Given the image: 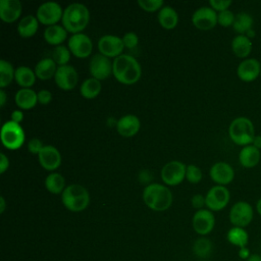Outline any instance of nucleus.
I'll use <instances>...</instances> for the list:
<instances>
[{"label": "nucleus", "instance_id": "nucleus-1", "mask_svg": "<svg viewBox=\"0 0 261 261\" xmlns=\"http://www.w3.org/2000/svg\"><path fill=\"white\" fill-rule=\"evenodd\" d=\"M112 73L119 83L133 85L140 80L142 68L135 57L128 54H121L114 58L112 62Z\"/></svg>", "mask_w": 261, "mask_h": 261}, {"label": "nucleus", "instance_id": "nucleus-2", "mask_svg": "<svg viewBox=\"0 0 261 261\" xmlns=\"http://www.w3.org/2000/svg\"><path fill=\"white\" fill-rule=\"evenodd\" d=\"M62 25L67 32L77 34L82 32L90 21V11L82 3H71L63 11Z\"/></svg>", "mask_w": 261, "mask_h": 261}, {"label": "nucleus", "instance_id": "nucleus-3", "mask_svg": "<svg viewBox=\"0 0 261 261\" xmlns=\"http://www.w3.org/2000/svg\"><path fill=\"white\" fill-rule=\"evenodd\" d=\"M143 200L150 209L164 211L168 209L172 203V193L167 187L155 182L148 185L144 189Z\"/></svg>", "mask_w": 261, "mask_h": 261}, {"label": "nucleus", "instance_id": "nucleus-4", "mask_svg": "<svg viewBox=\"0 0 261 261\" xmlns=\"http://www.w3.org/2000/svg\"><path fill=\"white\" fill-rule=\"evenodd\" d=\"M228 135L234 144L243 147L251 145L256 136L252 120L245 116H239L230 122Z\"/></svg>", "mask_w": 261, "mask_h": 261}, {"label": "nucleus", "instance_id": "nucleus-5", "mask_svg": "<svg viewBox=\"0 0 261 261\" xmlns=\"http://www.w3.org/2000/svg\"><path fill=\"white\" fill-rule=\"evenodd\" d=\"M61 200L65 208L72 212H80L88 207L90 203V194L85 187L79 184H73L64 189L61 195Z\"/></svg>", "mask_w": 261, "mask_h": 261}, {"label": "nucleus", "instance_id": "nucleus-6", "mask_svg": "<svg viewBox=\"0 0 261 261\" xmlns=\"http://www.w3.org/2000/svg\"><path fill=\"white\" fill-rule=\"evenodd\" d=\"M24 132L19 123L12 120L6 121L1 127L2 144L9 150H16L24 142Z\"/></svg>", "mask_w": 261, "mask_h": 261}, {"label": "nucleus", "instance_id": "nucleus-7", "mask_svg": "<svg viewBox=\"0 0 261 261\" xmlns=\"http://www.w3.org/2000/svg\"><path fill=\"white\" fill-rule=\"evenodd\" d=\"M228 216L232 226L245 228L253 220L254 209L247 201H238L231 206Z\"/></svg>", "mask_w": 261, "mask_h": 261}, {"label": "nucleus", "instance_id": "nucleus-8", "mask_svg": "<svg viewBox=\"0 0 261 261\" xmlns=\"http://www.w3.org/2000/svg\"><path fill=\"white\" fill-rule=\"evenodd\" d=\"M230 199V194L225 186L216 185L209 189L205 196L206 206L211 211H220L226 207Z\"/></svg>", "mask_w": 261, "mask_h": 261}, {"label": "nucleus", "instance_id": "nucleus-9", "mask_svg": "<svg viewBox=\"0 0 261 261\" xmlns=\"http://www.w3.org/2000/svg\"><path fill=\"white\" fill-rule=\"evenodd\" d=\"M186 172L187 166L181 161L172 160L162 167L161 178L166 185L176 186L185 179Z\"/></svg>", "mask_w": 261, "mask_h": 261}, {"label": "nucleus", "instance_id": "nucleus-10", "mask_svg": "<svg viewBox=\"0 0 261 261\" xmlns=\"http://www.w3.org/2000/svg\"><path fill=\"white\" fill-rule=\"evenodd\" d=\"M63 11L60 6L55 1H48L41 4L37 9V18L38 20L46 25H53L62 18Z\"/></svg>", "mask_w": 261, "mask_h": 261}, {"label": "nucleus", "instance_id": "nucleus-11", "mask_svg": "<svg viewBox=\"0 0 261 261\" xmlns=\"http://www.w3.org/2000/svg\"><path fill=\"white\" fill-rule=\"evenodd\" d=\"M68 49L77 58L88 57L93 49L90 37L84 33L72 34L68 40Z\"/></svg>", "mask_w": 261, "mask_h": 261}, {"label": "nucleus", "instance_id": "nucleus-12", "mask_svg": "<svg viewBox=\"0 0 261 261\" xmlns=\"http://www.w3.org/2000/svg\"><path fill=\"white\" fill-rule=\"evenodd\" d=\"M192 22L200 30H210L217 24V13L210 6H202L193 13Z\"/></svg>", "mask_w": 261, "mask_h": 261}, {"label": "nucleus", "instance_id": "nucleus-13", "mask_svg": "<svg viewBox=\"0 0 261 261\" xmlns=\"http://www.w3.org/2000/svg\"><path fill=\"white\" fill-rule=\"evenodd\" d=\"M124 48L122 39L114 35H104L98 41L100 53L106 57H117L121 55Z\"/></svg>", "mask_w": 261, "mask_h": 261}, {"label": "nucleus", "instance_id": "nucleus-14", "mask_svg": "<svg viewBox=\"0 0 261 261\" xmlns=\"http://www.w3.org/2000/svg\"><path fill=\"white\" fill-rule=\"evenodd\" d=\"M90 73L92 77H95L99 81L107 79L112 73V62L110 59L101 53L95 54L89 63Z\"/></svg>", "mask_w": 261, "mask_h": 261}, {"label": "nucleus", "instance_id": "nucleus-15", "mask_svg": "<svg viewBox=\"0 0 261 261\" xmlns=\"http://www.w3.org/2000/svg\"><path fill=\"white\" fill-rule=\"evenodd\" d=\"M54 79H55L56 85L60 89L69 91L76 86L79 75L73 66L66 64V65H61L57 67Z\"/></svg>", "mask_w": 261, "mask_h": 261}, {"label": "nucleus", "instance_id": "nucleus-16", "mask_svg": "<svg viewBox=\"0 0 261 261\" xmlns=\"http://www.w3.org/2000/svg\"><path fill=\"white\" fill-rule=\"evenodd\" d=\"M260 73L261 62L256 58L243 59L237 67L238 77L245 83L254 82L260 75Z\"/></svg>", "mask_w": 261, "mask_h": 261}, {"label": "nucleus", "instance_id": "nucleus-17", "mask_svg": "<svg viewBox=\"0 0 261 261\" xmlns=\"http://www.w3.org/2000/svg\"><path fill=\"white\" fill-rule=\"evenodd\" d=\"M193 227L199 234H208L215 225V217L211 210L200 209L193 216Z\"/></svg>", "mask_w": 261, "mask_h": 261}, {"label": "nucleus", "instance_id": "nucleus-18", "mask_svg": "<svg viewBox=\"0 0 261 261\" xmlns=\"http://www.w3.org/2000/svg\"><path fill=\"white\" fill-rule=\"evenodd\" d=\"M209 174L214 182L219 186H225L232 181L234 170L230 164L224 161H219L211 166Z\"/></svg>", "mask_w": 261, "mask_h": 261}, {"label": "nucleus", "instance_id": "nucleus-19", "mask_svg": "<svg viewBox=\"0 0 261 261\" xmlns=\"http://www.w3.org/2000/svg\"><path fill=\"white\" fill-rule=\"evenodd\" d=\"M38 159L41 166L47 170H55L61 164L60 152L52 145H45L38 154Z\"/></svg>", "mask_w": 261, "mask_h": 261}, {"label": "nucleus", "instance_id": "nucleus-20", "mask_svg": "<svg viewBox=\"0 0 261 261\" xmlns=\"http://www.w3.org/2000/svg\"><path fill=\"white\" fill-rule=\"evenodd\" d=\"M141 126L140 119L135 114H125L116 121V128L119 135L122 137L135 136Z\"/></svg>", "mask_w": 261, "mask_h": 261}, {"label": "nucleus", "instance_id": "nucleus-21", "mask_svg": "<svg viewBox=\"0 0 261 261\" xmlns=\"http://www.w3.org/2000/svg\"><path fill=\"white\" fill-rule=\"evenodd\" d=\"M21 13L19 0H0V17L5 22H13Z\"/></svg>", "mask_w": 261, "mask_h": 261}, {"label": "nucleus", "instance_id": "nucleus-22", "mask_svg": "<svg viewBox=\"0 0 261 261\" xmlns=\"http://www.w3.org/2000/svg\"><path fill=\"white\" fill-rule=\"evenodd\" d=\"M261 158L260 150L254 147L252 144L245 146L239 153V162L245 168L255 167Z\"/></svg>", "mask_w": 261, "mask_h": 261}, {"label": "nucleus", "instance_id": "nucleus-23", "mask_svg": "<svg viewBox=\"0 0 261 261\" xmlns=\"http://www.w3.org/2000/svg\"><path fill=\"white\" fill-rule=\"evenodd\" d=\"M252 41L246 35H237L231 41V50L233 54L239 58H248L252 52Z\"/></svg>", "mask_w": 261, "mask_h": 261}, {"label": "nucleus", "instance_id": "nucleus-24", "mask_svg": "<svg viewBox=\"0 0 261 261\" xmlns=\"http://www.w3.org/2000/svg\"><path fill=\"white\" fill-rule=\"evenodd\" d=\"M14 100L19 108L31 109L36 106L38 102V95L31 88H21L16 92Z\"/></svg>", "mask_w": 261, "mask_h": 261}, {"label": "nucleus", "instance_id": "nucleus-25", "mask_svg": "<svg viewBox=\"0 0 261 261\" xmlns=\"http://www.w3.org/2000/svg\"><path fill=\"white\" fill-rule=\"evenodd\" d=\"M57 70L56 62L50 58L46 57L38 61V63L35 66V73L36 76L40 80H49L50 77L55 75V72Z\"/></svg>", "mask_w": 261, "mask_h": 261}, {"label": "nucleus", "instance_id": "nucleus-26", "mask_svg": "<svg viewBox=\"0 0 261 261\" xmlns=\"http://www.w3.org/2000/svg\"><path fill=\"white\" fill-rule=\"evenodd\" d=\"M67 36V31L63 25L53 24L49 25L44 31V38L47 43L51 45H60Z\"/></svg>", "mask_w": 261, "mask_h": 261}, {"label": "nucleus", "instance_id": "nucleus-27", "mask_svg": "<svg viewBox=\"0 0 261 261\" xmlns=\"http://www.w3.org/2000/svg\"><path fill=\"white\" fill-rule=\"evenodd\" d=\"M38 27H39V20L37 16L29 14L23 16L19 20L17 24V32L21 37L29 38L34 36L37 33Z\"/></svg>", "mask_w": 261, "mask_h": 261}, {"label": "nucleus", "instance_id": "nucleus-28", "mask_svg": "<svg viewBox=\"0 0 261 261\" xmlns=\"http://www.w3.org/2000/svg\"><path fill=\"white\" fill-rule=\"evenodd\" d=\"M226 239L229 244L240 248L247 247L249 243V233L244 227L232 226L226 233Z\"/></svg>", "mask_w": 261, "mask_h": 261}, {"label": "nucleus", "instance_id": "nucleus-29", "mask_svg": "<svg viewBox=\"0 0 261 261\" xmlns=\"http://www.w3.org/2000/svg\"><path fill=\"white\" fill-rule=\"evenodd\" d=\"M253 23L254 19L252 15L242 11L236 14L232 29L238 35H247L253 29Z\"/></svg>", "mask_w": 261, "mask_h": 261}, {"label": "nucleus", "instance_id": "nucleus-30", "mask_svg": "<svg viewBox=\"0 0 261 261\" xmlns=\"http://www.w3.org/2000/svg\"><path fill=\"white\" fill-rule=\"evenodd\" d=\"M158 21L164 29H173L178 21V15L171 6H163L158 12Z\"/></svg>", "mask_w": 261, "mask_h": 261}, {"label": "nucleus", "instance_id": "nucleus-31", "mask_svg": "<svg viewBox=\"0 0 261 261\" xmlns=\"http://www.w3.org/2000/svg\"><path fill=\"white\" fill-rule=\"evenodd\" d=\"M14 80L22 88H30L35 84L36 73L31 67L25 65H20L15 69Z\"/></svg>", "mask_w": 261, "mask_h": 261}, {"label": "nucleus", "instance_id": "nucleus-32", "mask_svg": "<svg viewBox=\"0 0 261 261\" xmlns=\"http://www.w3.org/2000/svg\"><path fill=\"white\" fill-rule=\"evenodd\" d=\"M101 89H102V86L99 80L95 77H88L82 83L80 92L84 98L93 99L99 95V93L101 92Z\"/></svg>", "mask_w": 261, "mask_h": 261}, {"label": "nucleus", "instance_id": "nucleus-33", "mask_svg": "<svg viewBox=\"0 0 261 261\" xmlns=\"http://www.w3.org/2000/svg\"><path fill=\"white\" fill-rule=\"evenodd\" d=\"M45 187L47 191L52 194H59L64 191L65 187V178L62 174L58 172H51L46 176Z\"/></svg>", "mask_w": 261, "mask_h": 261}, {"label": "nucleus", "instance_id": "nucleus-34", "mask_svg": "<svg viewBox=\"0 0 261 261\" xmlns=\"http://www.w3.org/2000/svg\"><path fill=\"white\" fill-rule=\"evenodd\" d=\"M15 70L12 64L4 59L0 60V87L8 86L14 79Z\"/></svg>", "mask_w": 261, "mask_h": 261}, {"label": "nucleus", "instance_id": "nucleus-35", "mask_svg": "<svg viewBox=\"0 0 261 261\" xmlns=\"http://www.w3.org/2000/svg\"><path fill=\"white\" fill-rule=\"evenodd\" d=\"M213 245L210 240L206 238L198 239L193 245V252L199 258H206L212 253Z\"/></svg>", "mask_w": 261, "mask_h": 261}, {"label": "nucleus", "instance_id": "nucleus-36", "mask_svg": "<svg viewBox=\"0 0 261 261\" xmlns=\"http://www.w3.org/2000/svg\"><path fill=\"white\" fill-rule=\"evenodd\" d=\"M70 50L64 46V45H58L56 46L53 51H52V59L58 64L59 66L61 65H66L67 62L70 59Z\"/></svg>", "mask_w": 261, "mask_h": 261}, {"label": "nucleus", "instance_id": "nucleus-37", "mask_svg": "<svg viewBox=\"0 0 261 261\" xmlns=\"http://www.w3.org/2000/svg\"><path fill=\"white\" fill-rule=\"evenodd\" d=\"M234 17H236V14L229 9L220 11L217 13V23H219L221 27H224V28L232 27Z\"/></svg>", "mask_w": 261, "mask_h": 261}, {"label": "nucleus", "instance_id": "nucleus-38", "mask_svg": "<svg viewBox=\"0 0 261 261\" xmlns=\"http://www.w3.org/2000/svg\"><path fill=\"white\" fill-rule=\"evenodd\" d=\"M203 173L200 167L194 164H190L187 166V172H186V177L187 179L192 182V184H197L202 179Z\"/></svg>", "mask_w": 261, "mask_h": 261}, {"label": "nucleus", "instance_id": "nucleus-39", "mask_svg": "<svg viewBox=\"0 0 261 261\" xmlns=\"http://www.w3.org/2000/svg\"><path fill=\"white\" fill-rule=\"evenodd\" d=\"M139 6L145 11H155L157 9H161L163 5L162 0H138Z\"/></svg>", "mask_w": 261, "mask_h": 261}, {"label": "nucleus", "instance_id": "nucleus-40", "mask_svg": "<svg viewBox=\"0 0 261 261\" xmlns=\"http://www.w3.org/2000/svg\"><path fill=\"white\" fill-rule=\"evenodd\" d=\"M122 42H123L124 47H126L128 49H133V48H135L138 45L139 37H138V35L136 33L128 32V33H125L123 35Z\"/></svg>", "mask_w": 261, "mask_h": 261}, {"label": "nucleus", "instance_id": "nucleus-41", "mask_svg": "<svg viewBox=\"0 0 261 261\" xmlns=\"http://www.w3.org/2000/svg\"><path fill=\"white\" fill-rule=\"evenodd\" d=\"M231 3L232 2L230 0H210L209 1L210 7L213 8L215 11H219V12L228 9Z\"/></svg>", "mask_w": 261, "mask_h": 261}, {"label": "nucleus", "instance_id": "nucleus-42", "mask_svg": "<svg viewBox=\"0 0 261 261\" xmlns=\"http://www.w3.org/2000/svg\"><path fill=\"white\" fill-rule=\"evenodd\" d=\"M43 147H44L43 143L39 139H37V138L31 139L29 141V143H28V150L31 153H33V154H37L38 155Z\"/></svg>", "mask_w": 261, "mask_h": 261}, {"label": "nucleus", "instance_id": "nucleus-43", "mask_svg": "<svg viewBox=\"0 0 261 261\" xmlns=\"http://www.w3.org/2000/svg\"><path fill=\"white\" fill-rule=\"evenodd\" d=\"M37 95H38V102L40 104L46 105V104H48L52 100V94L48 90H45V89L40 90L37 93Z\"/></svg>", "mask_w": 261, "mask_h": 261}, {"label": "nucleus", "instance_id": "nucleus-44", "mask_svg": "<svg viewBox=\"0 0 261 261\" xmlns=\"http://www.w3.org/2000/svg\"><path fill=\"white\" fill-rule=\"evenodd\" d=\"M191 203H192V206L194 208H197V209H202V207L204 205H206V200H205V197L201 194H196L192 197V200H191Z\"/></svg>", "mask_w": 261, "mask_h": 261}, {"label": "nucleus", "instance_id": "nucleus-45", "mask_svg": "<svg viewBox=\"0 0 261 261\" xmlns=\"http://www.w3.org/2000/svg\"><path fill=\"white\" fill-rule=\"evenodd\" d=\"M9 166V160L4 153H0V173H4Z\"/></svg>", "mask_w": 261, "mask_h": 261}, {"label": "nucleus", "instance_id": "nucleus-46", "mask_svg": "<svg viewBox=\"0 0 261 261\" xmlns=\"http://www.w3.org/2000/svg\"><path fill=\"white\" fill-rule=\"evenodd\" d=\"M23 119V113L21 110H13L12 113H11V120L16 122V123H20Z\"/></svg>", "mask_w": 261, "mask_h": 261}, {"label": "nucleus", "instance_id": "nucleus-47", "mask_svg": "<svg viewBox=\"0 0 261 261\" xmlns=\"http://www.w3.org/2000/svg\"><path fill=\"white\" fill-rule=\"evenodd\" d=\"M251 251L248 247H244V248H240L238 251V255L242 260H247L250 256H251Z\"/></svg>", "mask_w": 261, "mask_h": 261}, {"label": "nucleus", "instance_id": "nucleus-48", "mask_svg": "<svg viewBox=\"0 0 261 261\" xmlns=\"http://www.w3.org/2000/svg\"><path fill=\"white\" fill-rule=\"evenodd\" d=\"M252 145L254 147H256L257 149L261 150V135H256L253 142H252Z\"/></svg>", "mask_w": 261, "mask_h": 261}, {"label": "nucleus", "instance_id": "nucleus-49", "mask_svg": "<svg viewBox=\"0 0 261 261\" xmlns=\"http://www.w3.org/2000/svg\"><path fill=\"white\" fill-rule=\"evenodd\" d=\"M246 261H261V255L256 254V253H252L251 256Z\"/></svg>", "mask_w": 261, "mask_h": 261}, {"label": "nucleus", "instance_id": "nucleus-50", "mask_svg": "<svg viewBox=\"0 0 261 261\" xmlns=\"http://www.w3.org/2000/svg\"><path fill=\"white\" fill-rule=\"evenodd\" d=\"M6 102V94L4 92V90H0V105L1 107H3L5 105Z\"/></svg>", "mask_w": 261, "mask_h": 261}, {"label": "nucleus", "instance_id": "nucleus-51", "mask_svg": "<svg viewBox=\"0 0 261 261\" xmlns=\"http://www.w3.org/2000/svg\"><path fill=\"white\" fill-rule=\"evenodd\" d=\"M5 210V200L4 197L1 196L0 197V213H3Z\"/></svg>", "mask_w": 261, "mask_h": 261}, {"label": "nucleus", "instance_id": "nucleus-52", "mask_svg": "<svg viewBox=\"0 0 261 261\" xmlns=\"http://www.w3.org/2000/svg\"><path fill=\"white\" fill-rule=\"evenodd\" d=\"M256 210H257V213L261 216V198L256 203Z\"/></svg>", "mask_w": 261, "mask_h": 261}, {"label": "nucleus", "instance_id": "nucleus-53", "mask_svg": "<svg viewBox=\"0 0 261 261\" xmlns=\"http://www.w3.org/2000/svg\"><path fill=\"white\" fill-rule=\"evenodd\" d=\"M204 261H209V260H204Z\"/></svg>", "mask_w": 261, "mask_h": 261}, {"label": "nucleus", "instance_id": "nucleus-54", "mask_svg": "<svg viewBox=\"0 0 261 261\" xmlns=\"http://www.w3.org/2000/svg\"><path fill=\"white\" fill-rule=\"evenodd\" d=\"M260 76H261V73H260Z\"/></svg>", "mask_w": 261, "mask_h": 261}, {"label": "nucleus", "instance_id": "nucleus-55", "mask_svg": "<svg viewBox=\"0 0 261 261\" xmlns=\"http://www.w3.org/2000/svg\"><path fill=\"white\" fill-rule=\"evenodd\" d=\"M260 255H261V254H260Z\"/></svg>", "mask_w": 261, "mask_h": 261}]
</instances>
